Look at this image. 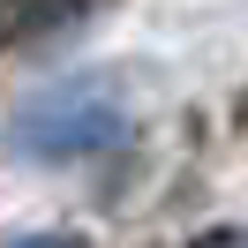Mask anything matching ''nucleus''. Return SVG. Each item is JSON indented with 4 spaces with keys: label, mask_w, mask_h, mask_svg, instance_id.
<instances>
[{
    "label": "nucleus",
    "mask_w": 248,
    "mask_h": 248,
    "mask_svg": "<svg viewBox=\"0 0 248 248\" xmlns=\"http://www.w3.org/2000/svg\"><path fill=\"white\" fill-rule=\"evenodd\" d=\"M203 248H248V241H241V233H211Z\"/></svg>",
    "instance_id": "nucleus-3"
},
{
    "label": "nucleus",
    "mask_w": 248,
    "mask_h": 248,
    "mask_svg": "<svg viewBox=\"0 0 248 248\" xmlns=\"http://www.w3.org/2000/svg\"><path fill=\"white\" fill-rule=\"evenodd\" d=\"M23 248H83V241H68V233H38V241H23Z\"/></svg>",
    "instance_id": "nucleus-2"
},
{
    "label": "nucleus",
    "mask_w": 248,
    "mask_h": 248,
    "mask_svg": "<svg viewBox=\"0 0 248 248\" xmlns=\"http://www.w3.org/2000/svg\"><path fill=\"white\" fill-rule=\"evenodd\" d=\"M121 106H106L98 98L91 106V91H76L68 106H46V113H31L23 121V143L31 151H91V143H121Z\"/></svg>",
    "instance_id": "nucleus-1"
}]
</instances>
